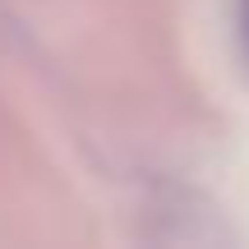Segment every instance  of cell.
I'll return each mask as SVG.
<instances>
[{"mask_svg": "<svg viewBox=\"0 0 249 249\" xmlns=\"http://www.w3.org/2000/svg\"><path fill=\"white\" fill-rule=\"evenodd\" d=\"M245 37H249V0H245Z\"/></svg>", "mask_w": 249, "mask_h": 249, "instance_id": "cell-1", "label": "cell"}]
</instances>
